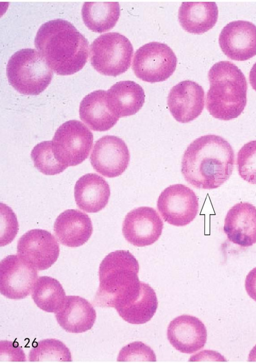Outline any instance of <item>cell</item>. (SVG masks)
Returning a JSON list of instances; mask_svg holds the SVG:
<instances>
[{
  "instance_id": "1",
  "label": "cell",
  "mask_w": 256,
  "mask_h": 363,
  "mask_svg": "<svg viewBox=\"0 0 256 363\" xmlns=\"http://www.w3.org/2000/svg\"><path fill=\"white\" fill-rule=\"evenodd\" d=\"M234 153L228 141L206 135L193 141L184 152L182 172L185 180L199 189L220 187L232 174Z\"/></svg>"
},
{
  "instance_id": "2",
  "label": "cell",
  "mask_w": 256,
  "mask_h": 363,
  "mask_svg": "<svg viewBox=\"0 0 256 363\" xmlns=\"http://www.w3.org/2000/svg\"><path fill=\"white\" fill-rule=\"evenodd\" d=\"M34 46L50 69L57 75H73L88 61V40L68 21L58 19L42 25Z\"/></svg>"
},
{
  "instance_id": "3",
  "label": "cell",
  "mask_w": 256,
  "mask_h": 363,
  "mask_svg": "<svg viewBox=\"0 0 256 363\" xmlns=\"http://www.w3.org/2000/svg\"><path fill=\"white\" fill-rule=\"evenodd\" d=\"M139 268L138 261L128 250H116L107 255L100 265L96 304L116 308L130 299L140 285Z\"/></svg>"
},
{
  "instance_id": "4",
  "label": "cell",
  "mask_w": 256,
  "mask_h": 363,
  "mask_svg": "<svg viewBox=\"0 0 256 363\" xmlns=\"http://www.w3.org/2000/svg\"><path fill=\"white\" fill-rule=\"evenodd\" d=\"M208 78L206 107L210 114L224 121L238 117L246 105L247 83L241 70L229 61H220L210 68Z\"/></svg>"
},
{
  "instance_id": "5",
  "label": "cell",
  "mask_w": 256,
  "mask_h": 363,
  "mask_svg": "<svg viewBox=\"0 0 256 363\" xmlns=\"http://www.w3.org/2000/svg\"><path fill=\"white\" fill-rule=\"evenodd\" d=\"M10 84L18 93L38 95L51 82L53 72L42 55L32 49H21L10 58L6 67Z\"/></svg>"
},
{
  "instance_id": "6",
  "label": "cell",
  "mask_w": 256,
  "mask_h": 363,
  "mask_svg": "<svg viewBox=\"0 0 256 363\" xmlns=\"http://www.w3.org/2000/svg\"><path fill=\"white\" fill-rule=\"evenodd\" d=\"M133 46L130 40L116 32L98 36L90 46V61L98 73L116 77L130 67Z\"/></svg>"
},
{
  "instance_id": "7",
  "label": "cell",
  "mask_w": 256,
  "mask_h": 363,
  "mask_svg": "<svg viewBox=\"0 0 256 363\" xmlns=\"http://www.w3.org/2000/svg\"><path fill=\"white\" fill-rule=\"evenodd\" d=\"M92 132L82 122H66L56 131L52 142L56 158L67 167L81 164L88 156L93 145Z\"/></svg>"
},
{
  "instance_id": "8",
  "label": "cell",
  "mask_w": 256,
  "mask_h": 363,
  "mask_svg": "<svg viewBox=\"0 0 256 363\" xmlns=\"http://www.w3.org/2000/svg\"><path fill=\"white\" fill-rule=\"evenodd\" d=\"M176 57L167 45L152 42L140 47L136 52L132 69L136 76L147 82L166 81L174 73Z\"/></svg>"
},
{
  "instance_id": "9",
  "label": "cell",
  "mask_w": 256,
  "mask_h": 363,
  "mask_svg": "<svg viewBox=\"0 0 256 363\" xmlns=\"http://www.w3.org/2000/svg\"><path fill=\"white\" fill-rule=\"evenodd\" d=\"M157 208L165 222L176 226H184L196 218L198 200L189 187L176 184L162 191L157 201Z\"/></svg>"
},
{
  "instance_id": "10",
  "label": "cell",
  "mask_w": 256,
  "mask_h": 363,
  "mask_svg": "<svg viewBox=\"0 0 256 363\" xmlns=\"http://www.w3.org/2000/svg\"><path fill=\"white\" fill-rule=\"evenodd\" d=\"M60 246L49 231L32 229L22 235L17 244L18 255L38 270H46L57 260Z\"/></svg>"
},
{
  "instance_id": "11",
  "label": "cell",
  "mask_w": 256,
  "mask_h": 363,
  "mask_svg": "<svg viewBox=\"0 0 256 363\" xmlns=\"http://www.w3.org/2000/svg\"><path fill=\"white\" fill-rule=\"evenodd\" d=\"M38 270L18 255H10L0 263V293L6 298L23 299L32 292Z\"/></svg>"
},
{
  "instance_id": "12",
  "label": "cell",
  "mask_w": 256,
  "mask_h": 363,
  "mask_svg": "<svg viewBox=\"0 0 256 363\" xmlns=\"http://www.w3.org/2000/svg\"><path fill=\"white\" fill-rule=\"evenodd\" d=\"M130 154L128 146L121 138L105 135L95 143L90 156L93 168L108 178L121 175L128 168Z\"/></svg>"
},
{
  "instance_id": "13",
  "label": "cell",
  "mask_w": 256,
  "mask_h": 363,
  "mask_svg": "<svg viewBox=\"0 0 256 363\" xmlns=\"http://www.w3.org/2000/svg\"><path fill=\"white\" fill-rule=\"evenodd\" d=\"M163 222L156 209L140 207L126 215L122 232L128 242L137 247H144L156 242L162 233Z\"/></svg>"
},
{
  "instance_id": "14",
  "label": "cell",
  "mask_w": 256,
  "mask_h": 363,
  "mask_svg": "<svg viewBox=\"0 0 256 363\" xmlns=\"http://www.w3.org/2000/svg\"><path fill=\"white\" fill-rule=\"evenodd\" d=\"M222 52L232 60L244 61L256 55V26L238 20L228 24L218 39Z\"/></svg>"
},
{
  "instance_id": "15",
  "label": "cell",
  "mask_w": 256,
  "mask_h": 363,
  "mask_svg": "<svg viewBox=\"0 0 256 363\" xmlns=\"http://www.w3.org/2000/svg\"><path fill=\"white\" fill-rule=\"evenodd\" d=\"M204 105V92L195 82L186 80L174 86L168 97V106L178 122L187 123L202 113Z\"/></svg>"
},
{
  "instance_id": "16",
  "label": "cell",
  "mask_w": 256,
  "mask_h": 363,
  "mask_svg": "<svg viewBox=\"0 0 256 363\" xmlns=\"http://www.w3.org/2000/svg\"><path fill=\"white\" fill-rule=\"evenodd\" d=\"M167 336L170 343L181 352L191 354L202 348L206 341L204 324L196 317L182 315L168 326Z\"/></svg>"
},
{
  "instance_id": "17",
  "label": "cell",
  "mask_w": 256,
  "mask_h": 363,
  "mask_svg": "<svg viewBox=\"0 0 256 363\" xmlns=\"http://www.w3.org/2000/svg\"><path fill=\"white\" fill-rule=\"evenodd\" d=\"M223 229L230 241L241 247L256 243V207L247 202L234 204L226 213Z\"/></svg>"
},
{
  "instance_id": "18",
  "label": "cell",
  "mask_w": 256,
  "mask_h": 363,
  "mask_svg": "<svg viewBox=\"0 0 256 363\" xmlns=\"http://www.w3.org/2000/svg\"><path fill=\"white\" fill-rule=\"evenodd\" d=\"M54 231L62 245L76 247L88 240L93 227L90 218L86 213L78 209H68L56 219Z\"/></svg>"
},
{
  "instance_id": "19",
  "label": "cell",
  "mask_w": 256,
  "mask_h": 363,
  "mask_svg": "<svg viewBox=\"0 0 256 363\" xmlns=\"http://www.w3.org/2000/svg\"><path fill=\"white\" fill-rule=\"evenodd\" d=\"M54 313L59 325L66 331L74 333L90 329L96 317L91 303L77 295L66 296L62 306Z\"/></svg>"
},
{
  "instance_id": "20",
  "label": "cell",
  "mask_w": 256,
  "mask_h": 363,
  "mask_svg": "<svg viewBox=\"0 0 256 363\" xmlns=\"http://www.w3.org/2000/svg\"><path fill=\"white\" fill-rule=\"evenodd\" d=\"M110 187L106 180L96 173L86 174L76 181L74 196L78 207L88 213H96L108 203Z\"/></svg>"
},
{
  "instance_id": "21",
  "label": "cell",
  "mask_w": 256,
  "mask_h": 363,
  "mask_svg": "<svg viewBox=\"0 0 256 363\" xmlns=\"http://www.w3.org/2000/svg\"><path fill=\"white\" fill-rule=\"evenodd\" d=\"M79 112L81 120L95 131H108L119 120L108 107L106 91L102 90L86 95L80 103Z\"/></svg>"
},
{
  "instance_id": "22",
  "label": "cell",
  "mask_w": 256,
  "mask_h": 363,
  "mask_svg": "<svg viewBox=\"0 0 256 363\" xmlns=\"http://www.w3.org/2000/svg\"><path fill=\"white\" fill-rule=\"evenodd\" d=\"M106 93L108 107L119 118L134 115L144 103V89L132 81L116 82Z\"/></svg>"
},
{
  "instance_id": "23",
  "label": "cell",
  "mask_w": 256,
  "mask_h": 363,
  "mask_svg": "<svg viewBox=\"0 0 256 363\" xmlns=\"http://www.w3.org/2000/svg\"><path fill=\"white\" fill-rule=\"evenodd\" d=\"M178 18L180 26L186 32L203 34L216 25L218 8L215 2H183Z\"/></svg>"
},
{
  "instance_id": "24",
  "label": "cell",
  "mask_w": 256,
  "mask_h": 363,
  "mask_svg": "<svg viewBox=\"0 0 256 363\" xmlns=\"http://www.w3.org/2000/svg\"><path fill=\"white\" fill-rule=\"evenodd\" d=\"M158 305V299L154 289L148 284L141 281L138 292L116 309L126 321L140 324L151 319L156 311Z\"/></svg>"
},
{
  "instance_id": "25",
  "label": "cell",
  "mask_w": 256,
  "mask_h": 363,
  "mask_svg": "<svg viewBox=\"0 0 256 363\" xmlns=\"http://www.w3.org/2000/svg\"><path fill=\"white\" fill-rule=\"evenodd\" d=\"M82 16L86 27L90 30L102 33L112 29L120 16L118 2H85Z\"/></svg>"
},
{
  "instance_id": "26",
  "label": "cell",
  "mask_w": 256,
  "mask_h": 363,
  "mask_svg": "<svg viewBox=\"0 0 256 363\" xmlns=\"http://www.w3.org/2000/svg\"><path fill=\"white\" fill-rule=\"evenodd\" d=\"M32 293L34 303L46 312H57L62 306L66 297L60 282L46 276L37 279Z\"/></svg>"
},
{
  "instance_id": "27",
  "label": "cell",
  "mask_w": 256,
  "mask_h": 363,
  "mask_svg": "<svg viewBox=\"0 0 256 363\" xmlns=\"http://www.w3.org/2000/svg\"><path fill=\"white\" fill-rule=\"evenodd\" d=\"M28 354L30 361H72L70 349L61 341L46 339L38 341Z\"/></svg>"
},
{
  "instance_id": "28",
  "label": "cell",
  "mask_w": 256,
  "mask_h": 363,
  "mask_svg": "<svg viewBox=\"0 0 256 363\" xmlns=\"http://www.w3.org/2000/svg\"><path fill=\"white\" fill-rule=\"evenodd\" d=\"M30 156L34 167L46 175L58 174L68 167L56 157L52 141H44L36 144L32 150Z\"/></svg>"
},
{
  "instance_id": "29",
  "label": "cell",
  "mask_w": 256,
  "mask_h": 363,
  "mask_svg": "<svg viewBox=\"0 0 256 363\" xmlns=\"http://www.w3.org/2000/svg\"><path fill=\"white\" fill-rule=\"evenodd\" d=\"M237 166L241 178L248 183L256 184V140L248 142L240 149Z\"/></svg>"
},
{
  "instance_id": "30",
  "label": "cell",
  "mask_w": 256,
  "mask_h": 363,
  "mask_svg": "<svg viewBox=\"0 0 256 363\" xmlns=\"http://www.w3.org/2000/svg\"><path fill=\"white\" fill-rule=\"evenodd\" d=\"M117 361H156L154 352L148 346L138 341L124 346L120 351Z\"/></svg>"
},
{
  "instance_id": "31",
  "label": "cell",
  "mask_w": 256,
  "mask_h": 363,
  "mask_svg": "<svg viewBox=\"0 0 256 363\" xmlns=\"http://www.w3.org/2000/svg\"><path fill=\"white\" fill-rule=\"evenodd\" d=\"M0 210V246H2L10 243L15 238L18 230V224L16 215L9 206L1 203Z\"/></svg>"
},
{
  "instance_id": "32",
  "label": "cell",
  "mask_w": 256,
  "mask_h": 363,
  "mask_svg": "<svg viewBox=\"0 0 256 363\" xmlns=\"http://www.w3.org/2000/svg\"><path fill=\"white\" fill-rule=\"evenodd\" d=\"M26 361V355L16 342L0 341V361Z\"/></svg>"
},
{
  "instance_id": "33",
  "label": "cell",
  "mask_w": 256,
  "mask_h": 363,
  "mask_svg": "<svg viewBox=\"0 0 256 363\" xmlns=\"http://www.w3.org/2000/svg\"><path fill=\"white\" fill-rule=\"evenodd\" d=\"M245 288L250 297L256 301V267L252 269L246 275Z\"/></svg>"
},
{
  "instance_id": "34",
  "label": "cell",
  "mask_w": 256,
  "mask_h": 363,
  "mask_svg": "<svg viewBox=\"0 0 256 363\" xmlns=\"http://www.w3.org/2000/svg\"><path fill=\"white\" fill-rule=\"evenodd\" d=\"M249 79L252 89L256 91V62L254 64L250 71Z\"/></svg>"
},
{
  "instance_id": "35",
  "label": "cell",
  "mask_w": 256,
  "mask_h": 363,
  "mask_svg": "<svg viewBox=\"0 0 256 363\" xmlns=\"http://www.w3.org/2000/svg\"><path fill=\"white\" fill-rule=\"evenodd\" d=\"M248 361H256V345L250 350L248 357Z\"/></svg>"
}]
</instances>
